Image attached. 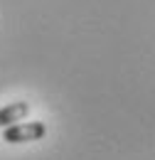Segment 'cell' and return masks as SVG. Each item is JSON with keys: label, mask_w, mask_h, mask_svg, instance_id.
Listing matches in <instances>:
<instances>
[{"label": "cell", "mask_w": 155, "mask_h": 160, "mask_svg": "<svg viewBox=\"0 0 155 160\" xmlns=\"http://www.w3.org/2000/svg\"><path fill=\"white\" fill-rule=\"evenodd\" d=\"M27 113H30V103H27V101H15V103L0 108V131L8 128V126H12V123L25 121Z\"/></svg>", "instance_id": "obj_2"}, {"label": "cell", "mask_w": 155, "mask_h": 160, "mask_svg": "<svg viewBox=\"0 0 155 160\" xmlns=\"http://www.w3.org/2000/svg\"><path fill=\"white\" fill-rule=\"evenodd\" d=\"M47 126L42 121H25V123H12L2 128V140L5 143H32V140L44 138Z\"/></svg>", "instance_id": "obj_1"}]
</instances>
